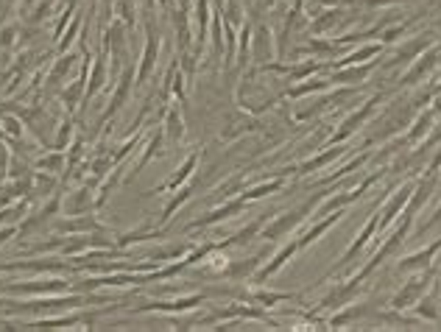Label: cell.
Instances as JSON below:
<instances>
[{
	"instance_id": "cell-1",
	"label": "cell",
	"mask_w": 441,
	"mask_h": 332,
	"mask_svg": "<svg viewBox=\"0 0 441 332\" xmlns=\"http://www.w3.org/2000/svg\"><path fill=\"white\" fill-rule=\"evenodd\" d=\"M330 193H333V187H330V184H327V187H318V193H316L313 198L302 201L296 210H288V212H282V215H274V218L263 226L260 238H263V241H282V238H288V235L294 232L296 226H299L307 215H313V210L318 207V201H321V198H327Z\"/></svg>"
},
{
	"instance_id": "cell-2",
	"label": "cell",
	"mask_w": 441,
	"mask_h": 332,
	"mask_svg": "<svg viewBox=\"0 0 441 332\" xmlns=\"http://www.w3.org/2000/svg\"><path fill=\"white\" fill-rule=\"evenodd\" d=\"M391 92H397V87H391V89H377L374 95H368L366 101L358 106V109H352L341 123H338V129H333V134L327 137V143L324 146H338V143H347V140H352L361 129H364V123L371 120V115L380 109V103L391 95Z\"/></svg>"
},
{
	"instance_id": "cell-3",
	"label": "cell",
	"mask_w": 441,
	"mask_h": 332,
	"mask_svg": "<svg viewBox=\"0 0 441 332\" xmlns=\"http://www.w3.org/2000/svg\"><path fill=\"white\" fill-rule=\"evenodd\" d=\"M411 226H414V215H405V212H402V221L397 224V229H394L383 243H377V251L368 257V262H364V265L352 274V279H355V282H366L368 276H371L388 257H394L397 251L402 249V243H405L408 235H411Z\"/></svg>"
},
{
	"instance_id": "cell-4",
	"label": "cell",
	"mask_w": 441,
	"mask_h": 332,
	"mask_svg": "<svg viewBox=\"0 0 441 332\" xmlns=\"http://www.w3.org/2000/svg\"><path fill=\"white\" fill-rule=\"evenodd\" d=\"M436 274H439V268L436 265H428V268H422V271H416V276H411L391 299H388V305H391V310H397V313H405V310H411L430 288H433V282H436Z\"/></svg>"
},
{
	"instance_id": "cell-5",
	"label": "cell",
	"mask_w": 441,
	"mask_h": 332,
	"mask_svg": "<svg viewBox=\"0 0 441 332\" xmlns=\"http://www.w3.org/2000/svg\"><path fill=\"white\" fill-rule=\"evenodd\" d=\"M441 65V42L436 39L422 56H416L411 65H408V70L399 76V82H397V89H414L416 84L428 82L430 79V73L436 70Z\"/></svg>"
},
{
	"instance_id": "cell-6",
	"label": "cell",
	"mask_w": 441,
	"mask_h": 332,
	"mask_svg": "<svg viewBox=\"0 0 441 332\" xmlns=\"http://www.w3.org/2000/svg\"><path fill=\"white\" fill-rule=\"evenodd\" d=\"M436 37H439V34H436V31H430V28H428V31H422V34H416V37H411V39H408V42H402V45L394 51V56H391V59H385L380 68L388 73V70H399V68L411 65L416 56H422V53H425V51L436 42Z\"/></svg>"
},
{
	"instance_id": "cell-7",
	"label": "cell",
	"mask_w": 441,
	"mask_h": 332,
	"mask_svg": "<svg viewBox=\"0 0 441 332\" xmlns=\"http://www.w3.org/2000/svg\"><path fill=\"white\" fill-rule=\"evenodd\" d=\"M414 187H416V179H408V181H402L399 184V190L397 193H388V198L380 204V224H377V235H385L394 224H397V218L402 215V210H405V204L411 201V193H414Z\"/></svg>"
},
{
	"instance_id": "cell-8",
	"label": "cell",
	"mask_w": 441,
	"mask_h": 332,
	"mask_svg": "<svg viewBox=\"0 0 441 332\" xmlns=\"http://www.w3.org/2000/svg\"><path fill=\"white\" fill-rule=\"evenodd\" d=\"M249 207V201L237 193L235 198H226V201H220L216 204L210 212H204L201 218H196L185 232H193V229H210V226H216V224H223V221H229V218H235V215H240L243 210Z\"/></svg>"
},
{
	"instance_id": "cell-9",
	"label": "cell",
	"mask_w": 441,
	"mask_h": 332,
	"mask_svg": "<svg viewBox=\"0 0 441 332\" xmlns=\"http://www.w3.org/2000/svg\"><path fill=\"white\" fill-rule=\"evenodd\" d=\"M296 251H299V241H288L285 246H280V249L268 257V262H266V265H260V268L254 271V276H251L249 282H251V285H266L268 279H274V276H277V274H280V271H282V268L294 260Z\"/></svg>"
},
{
	"instance_id": "cell-10",
	"label": "cell",
	"mask_w": 441,
	"mask_h": 332,
	"mask_svg": "<svg viewBox=\"0 0 441 332\" xmlns=\"http://www.w3.org/2000/svg\"><path fill=\"white\" fill-rule=\"evenodd\" d=\"M349 151H352L349 140L347 143H338V146H324V151H318V154H313V157H307L304 162L296 165V176H310L316 170H324V167H330L333 162H338L341 157H347Z\"/></svg>"
},
{
	"instance_id": "cell-11",
	"label": "cell",
	"mask_w": 441,
	"mask_h": 332,
	"mask_svg": "<svg viewBox=\"0 0 441 332\" xmlns=\"http://www.w3.org/2000/svg\"><path fill=\"white\" fill-rule=\"evenodd\" d=\"M274 251L268 249H260L254 257H246V260H229V265H226V271L220 274V279H226V282H249L251 276H254V271L263 265V260H268Z\"/></svg>"
},
{
	"instance_id": "cell-12",
	"label": "cell",
	"mask_w": 441,
	"mask_h": 332,
	"mask_svg": "<svg viewBox=\"0 0 441 332\" xmlns=\"http://www.w3.org/2000/svg\"><path fill=\"white\" fill-rule=\"evenodd\" d=\"M380 68V59H371L366 65H349V68H338V70H327V79L333 87H361L368 82V76Z\"/></svg>"
},
{
	"instance_id": "cell-13",
	"label": "cell",
	"mask_w": 441,
	"mask_h": 332,
	"mask_svg": "<svg viewBox=\"0 0 441 332\" xmlns=\"http://www.w3.org/2000/svg\"><path fill=\"white\" fill-rule=\"evenodd\" d=\"M439 115H441V112L436 109V106H425V109H422V112L414 117V123H411V126L402 132V143H405L408 148H414L416 143H422V140L430 134V129L436 126Z\"/></svg>"
},
{
	"instance_id": "cell-14",
	"label": "cell",
	"mask_w": 441,
	"mask_h": 332,
	"mask_svg": "<svg viewBox=\"0 0 441 332\" xmlns=\"http://www.w3.org/2000/svg\"><path fill=\"white\" fill-rule=\"evenodd\" d=\"M207 302H210L207 293H190V296H182V299H173V302H151V305L137 307L135 313H168V316H173V313H187V310H193L199 305H207Z\"/></svg>"
},
{
	"instance_id": "cell-15",
	"label": "cell",
	"mask_w": 441,
	"mask_h": 332,
	"mask_svg": "<svg viewBox=\"0 0 441 332\" xmlns=\"http://www.w3.org/2000/svg\"><path fill=\"white\" fill-rule=\"evenodd\" d=\"M347 210H349V207H344V210H333V212H327L324 218H316V221H313V224L296 238V241H299V251L307 249V246H313L316 241H321L324 232H330L335 224H341V221L347 218Z\"/></svg>"
},
{
	"instance_id": "cell-16",
	"label": "cell",
	"mask_w": 441,
	"mask_h": 332,
	"mask_svg": "<svg viewBox=\"0 0 441 332\" xmlns=\"http://www.w3.org/2000/svg\"><path fill=\"white\" fill-rule=\"evenodd\" d=\"M277 215V210H271V212H260L254 221H249L240 232H235V235H229L226 241H218V249H232V246H246V243H251V238H260V232H263V226L271 221Z\"/></svg>"
},
{
	"instance_id": "cell-17",
	"label": "cell",
	"mask_w": 441,
	"mask_h": 332,
	"mask_svg": "<svg viewBox=\"0 0 441 332\" xmlns=\"http://www.w3.org/2000/svg\"><path fill=\"white\" fill-rule=\"evenodd\" d=\"M70 282L65 279H48V282H28V285H3L0 293H17V296H54L65 293Z\"/></svg>"
},
{
	"instance_id": "cell-18",
	"label": "cell",
	"mask_w": 441,
	"mask_h": 332,
	"mask_svg": "<svg viewBox=\"0 0 441 332\" xmlns=\"http://www.w3.org/2000/svg\"><path fill=\"white\" fill-rule=\"evenodd\" d=\"M441 251V238L439 241H433V243H428L425 249L414 251V254H408V257H402L399 262H397V274H416V271H422V268H428V265H433V260H436V254Z\"/></svg>"
},
{
	"instance_id": "cell-19",
	"label": "cell",
	"mask_w": 441,
	"mask_h": 332,
	"mask_svg": "<svg viewBox=\"0 0 441 332\" xmlns=\"http://www.w3.org/2000/svg\"><path fill=\"white\" fill-rule=\"evenodd\" d=\"M368 316H377V305H371V302L352 305L349 302L347 307H341V313H333L327 319V330H338V327H344L349 321H361V319H368Z\"/></svg>"
},
{
	"instance_id": "cell-20",
	"label": "cell",
	"mask_w": 441,
	"mask_h": 332,
	"mask_svg": "<svg viewBox=\"0 0 441 332\" xmlns=\"http://www.w3.org/2000/svg\"><path fill=\"white\" fill-rule=\"evenodd\" d=\"M383 42H364L358 51L341 56V59H330V70H338V68H349V65H366L368 59H380L383 56Z\"/></svg>"
},
{
	"instance_id": "cell-21",
	"label": "cell",
	"mask_w": 441,
	"mask_h": 332,
	"mask_svg": "<svg viewBox=\"0 0 441 332\" xmlns=\"http://www.w3.org/2000/svg\"><path fill=\"white\" fill-rule=\"evenodd\" d=\"M132 82H135V70H132V68H126V70H123V76H120L118 89H115V95H112V101H109V106H106V109H104V115L98 117V126H104L109 117H115V115L123 109V103H126V98H129V92H132Z\"/></svg>"
},
{
	"instance_id": "cell-22",
	"label": "cell",
	"mask_w": 441,
	"mask_h": 332,
	"mask_svg": "<svg viewBox=\"0 0 441 332\" xmlns=\"http://www.w3.org/2000/svg\"><path fill=\"white\" fill-rule=\"evenodd\" d=\"M330 89H333V82H330L327 76H310V79H304V82L288 84L282 95H285V101H299V98H304V95L330 92Z\"/></svg>"
},
{
	"instance_id": "cell-23",
	"label": "cell",
	"mask_w": 441,
	"mask_h": 332,
	"mask_svg": "<svg viewBox=\"0 0 441 332\" xmlns=\"http://www.w3.org/2000/svg\"><path fill=\"white\" fill-rule=\"evenodd\" d=\"M193 17H196V48H193V53L201 56V51H204V45H207V34H210V17H213L210 0H196Z\"/></svg>"
},
{
	"instance_id": "cell-24",
	"label": "cell",
	"mask_w": 441,
	"mask_h": 332,
	"mask_svg": "<svg viewBox=\"0 0 441 332\" xmlns=\"http://www.w3.org/2000/svg\"><path fill=\"white\" fill-rule=\"evenodd\" d=\"M302 293H288V290H243V299L246 302H254V305H260V307H280V305H285V302H294L299 299Z\"/></svg>"
},
{
	"instance_id": "cell-25",
	"label": "cell",
	"mask_w": 441,
	"mask_h": 332,
	"mask_svg": "<svg viewBox=\"0 0 441 332\" xmlns=\"http://www.w3.org/2000/svg\"><path fill=\"white\" fill-rule=\"evenodd\" d=\"M436 285V282H433ZM414 316L419 319V321H430V324H439L441 321V307H439V285L430 290V293H425L414 307Z\"/></svg>"
},
{
	"instance_id": "cell-26",
	"label": "cell",
	"mask_w": 441,
	"mask_h": 332,
	"mask_svg": "<svg viewBox=\"0 0 441 332\" xmlns=\"http://www.w3.org/2000/svg\"><path fill=\"white\" fill-rule=\"evenodd\" d=\"M148 39H146V51H143V62H140V70H137V84H146V79L151 76L154 65H156V56H159V34L154 31V25H146Z\"/></svg>"
},
{
	"instance_id": "cell-27",
	"label": "cell",
	"mask_w": 441,
	"mask_h": 332,
	"mask_svg": "<svg viewBox=\"0 0 441 332\" xmlns=\"http://www.w3.org/2000/svg\"><path fill=\"white\" fill-rule=\"evenodd\" d=\"M338 51H341V45H335L333 39L327 42V39H316V37L307 34V42L299 45V48H294V56H310V59H318V56H333V53H338Z\"/></svg>"
},
{
	"instance_id": "cell-28",
	"label": "cell",
	"mask_w": 441,
	"mask_h": 332,
	"mask_svg": "<svg viewBox=\"0 0 441 332\" xmlns=\"http://www.w3.org/2000/svg\"><path fill=\"white\" fill-rule=\"evenodd\" d=\"M199 160H201V154H199V151H193V154H190V157L179 165V170H176V173H173V176L162 184V190H179L182 184H187V181L196 176V170H199Z\"/></svg>"
},
{
	"instance_id": "cell-29",
	"label": "cell",
	"mask_w": 441,
	"mask_h": 332,
	"mask_svg": "<svg viewBox=\"0 0 441 332\" xmlns=\"http://www.w3.org/2000/svg\"><path fill=\"white\" fill-rule=\"evenodd\" d=\"M341 8L338 6H333V8H327V11H321V14H316L313 20H310V25H307V34L310 37H321V34H327V31H333L335 25H338V20H341Z\"/></svg>"
},
{
	"instance_id": "cell-30",
	"label": "cell",
	"mask_w": 441,
	"mask_h": 332,
	"mask_svg": "<svg viewBox=\"0 0 441 332\" xmlns=\"http://www.w3.org/2000/svg\"><path fill=\"white\" fill-rule=\"evenodd\" d=\"M263 129V120L257 117V115H249V117H243V120H237V123H232L223 134H220V143H229V140H237L240 134H251V132H260Z\"/></svg>"
},
{
	"instance_id": "cell-31",
	"label": "cell",
	"mask_w": 441,
	"mask_h": 332,
	"mask_svg": "<svg viewBox=\"0 0 441 332\" xmlns=\"http://www.w3.org/2000/svg\"><path fill=\"white\" fill-rule=\"evenodd\" d=\"M89 207H92V190L84 181V187H78L73 196L65 201V215H87Z\"/></svg>"
},
{
	"instance_id": "cell-32",
	"label": "cell",
	"mask_w": 441,
	"mask_h": 332,
	"mask_svg": "<svg viewBox=\"0 0 441 332\" xmlns=\"http://www.w3.org/2000/svg\"><path fill=\"white\" fill-rule=\"evenodd\" d=\"M75 62V53H68V56H62V59H56V65L51 68V73L45 76V95H51L59 84H62V79H65V73L73 68Z\"/></svg>"
},
{
	"instance_id": "cell-33",
	"label": "cell",
	"mask_w": 441,
	"mask_h": 332,
	"mask_svg": "<svg viewBox=\"0 0 441 332\" xmlns=\"http://www.w3.org/2000/svg\"><path fill=\"white\" fill-rule=\"evenodd\" d=\"M104 76H106V51H104V53L98 56V62H95V68H92V76H89V87L84 89V101H81L84 106H87V101H89V98H92V95H95V92H98L101 87H104Z\"/></svg>"
},
{
	"instance_id": "cell-34",
	"label": "cell",
	"mask_w": 441,
	"mask_h": 332,
	"mask_svg": "<svg viewBox=\"0 0 441 332\" xmlns=\"http://www.w3.org/2000/svg\"><path fill=\"white\" fill-rule=\"evenodd\" d=\"M162 132L168 134L170 143H179V140L185 137V120H182V112H179L176 106L168 109V117H165V129H162Z\"/></svg>"
},
{
	"instance_id": "cell-35",
	"label": "cell",
	"mask_w": 441,
	"mask_h": 332,
	"mask_svg": "<svg viewBox=\"0 0 441 332\" xmlns=\"http://www.w3.org/2000/svg\"><path fill=\"white\" fill-rule=\"evenodd\" d=\"M56 229L65 232V235H75V232H101V224L92 221V218H78V221H59Z\"/></svg>"
},
{
	"instance_id": "cell-36",
	"label": "cell",
	"mask_w": 441,
	"mask_h": 332,
	"mask_svg": "<svg viewBox=\"0 0 441 332\" xmlns=\"http://www.w3.org/2000/svg\"><path fill=\"white\" fill-rule=\"evenodd\" d=\"M162 134H165L162 129H159V132H154V137L148 140V146H146V154H143V157L137 160V165H135V170H132V176H137V173L143 170V165H146L148 160H151V157L156 154V148H159V143H162Z\"/></svg>"
},
{
	"instance_id": "cell-37",
	"label": "cell",
	"mask_w": 441,
	"mask_h": 332,
	"mask_svg": "<svg viewBox=\"0 0 441 332\" xmlns=\"http://www.w3.org/2000/svg\"><path fill=\"white\" fill-rule=\"evenodd\" d=\"M62 162H65V154L54 148V154H48V157H39V160H37V167H39V170H51V173H56V170L62 167Z\"/></svg>"
},
{
	"instance_id": "cell-38",
	"label": "cell",
	"mask_w": 441,
	"mask_h": 332,
	"mask_svg": "<svg viewBox=\"0 0 441 332\" xmlns=\"http://www.w3.org/2000/svg\"><path fill=\"white\" fill-rule=\"evenodd\" d=\"M3 126L8 129V134H14L17 140L23 137V123H20V117H14V115H6L3 117Z\"/></svg>"
},
{
	"instance_id": "cell-39",
	"label": "cell",
	"mask_w": 441,
	"mask_h": 332,
	"mask_svg": "<svg viewBox=\"0 0 441 332\" xmlns=\"http://www.w3.org/2000/svg\"><path fill=\"white\" fill-rule=\"evenodd\" d=\"M439 221H441V204L436 207V210H433V215H430V218H428V221H425V224H422V226L416 229V235L422 238V235H425V232H430V229H433V226H436Z\"/></svg>"
},
{
	"instance_id": "cell-40",
	"label": "cell",
	"mask_w": 441,
	"mask_h": 332,
	"mask_svg": "<svg viewBox=\"0 0 441 332\" xmlns=\"http://www.w3.org/2000/svg\"><path fill=\"white\" fill-rule=\"evenodd\" d=\"M14 31H17L14 25H8V28H3V31H0V48H8V45H11V39H14Z\"/></svg>"
},
{
	"instance_id": "cell-41",
	"label": "cell",
	"mask_w": 441,
	"mask_h": 332,
	"mask_svg": "<svg viewBox=\"0 0 441 332\" xmlns=\"http://www.w3.org/2000/svg\"><path fill=\"white\" fill-rule=\"evenodd\" d=\"M394 3H405V0H366L368 8H383V6H394Z\"/></svg>"
},
{
	"instance_id": "cell-42",
	"label": "cell",
	"mask_w": 441,
	"mask_h": 332,
	"mask_svg": "<svg viewBox=\"0 0 441 332\" xmlns=\"http://www.w3.org/2000/svg\"><path fill=\"white\" fill-rule=\"evenodd\" d=\"M78 25H81V20H75L73 25H70V31H68V37H65V42H62V45H59V48H62V51H65V48H68V45H70V42H73V34H75V31H78Z\"/></svg>"
},
{
	"instance_id": "cell-43",
	"label": "cell",
	"mask_w": 441,
	"mask_h": 332,
	"mask_svg": "<svg viewBox=\"0 0 441 332\" xmlns=\"http://www.w3.org/2000/svg\"><path fill=\"white\" fill-rule=\"evenodd\" d=\"M316 6H338V3H344V0H313Z\"/></svg>"
}]
</instances>
